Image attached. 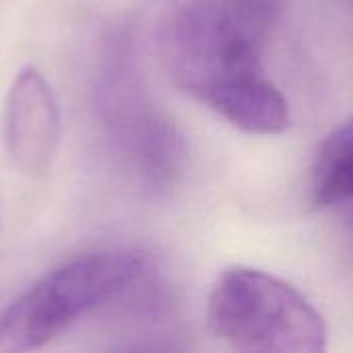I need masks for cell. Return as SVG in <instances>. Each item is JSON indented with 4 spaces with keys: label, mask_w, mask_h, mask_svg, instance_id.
<instances>
[{
    "label": "cell",
    "mask_w": 353,
    "mask_h": 353,
    "mask_svg": "<svg viewBox=\"0 0 353 353\" xmlns=\"http://www.w3.org/2000/svg\"><path fill=\"white\" fill-rule=\"evenodd\" d=\"M170 79L190 97L248 134H279L290 103L261 62L263 39L230 0H172L153 27Z\"/></svg>",
    "instance_id": "6da1fadb"
},
{
    "label": "cell",
    "mask_w": 353,
    "mask_h": 353,
    "mask_svg": "<svg viewBox=\"0 0 353 353\" xmlns=\"http://www.w3.org/2000/svg\"><path fill=\"white\" fill-rule=\"evenodd\" d=\"M161 300L159 267L147 252H89L43 275L0 314V352L39 350L87 314L114 306L155 312Z\"/></svg>",
    "instance_id": "7a4b0ae2"
},
{
    "label": "cell",
    "mask_w": 353,
    "mask_h": 353,
    "mask_svg": "<svg viewBox=\"0 0 353 353\" xmlns=\"http://www.w3.org/2000/svg\"><path fill=\"white\" fill-rule=\"evenodd\" d=\"M207 321L211 333L238 352L319 353L329 341L323 314L300 290L242 265L219 273Z\"/></svg>",
    "instance_id": "3957f363"
},
{
    "label": "cell",
    "mask_w": 353,
    "mask_h": 353,
    "mask_svg": "<svg viewBox=\"0 0 353 353\" xmlns=\"http://www.w3.org/2000/svg\"><path fill=\"white\" fill-rule=\"evenodd\" d=\"M95 105L101 126L126 165L151 186H168L184 168V141L174 120L151 95L126 37L103 52Z\"/></svg>",
    "instance_id": "277c9868"
},
{
    "label": "cell",
    "mask_w": 353,
    "mask_h": 353,
    "mask_svg": "<svg viewBox=\"0 0 353 353\" xmlns=\"http://www.w3.org/2000/svg\"><path fill=\"white\" fill-rule=\"evenodd\" d=\"M4 145L27 176H43L60 147V112L43 74L27 66L14 77L4 103Z\"/></svg>",
    "instance_id": "5b68a950"
},
{
    "label": "cell",
    "mask_w": 353,
    "mask_h": 353,
    "mask_svg": "<svg viewBox=\"0 0 353 353\" xmlns=\"http://www.w3.org/2000/svg\"><path fill=\"white\" fill-rule=\"evenodd\" d=\"M312 201L316 207L353 201V116L323 141L316 153Z\"/></svg>",
    "instance_id": "8992f818"
},
{
    "label": "cell",
    "mask_w": 353,
    "mask_h": 353,
    "mask_svg": "<svg viewBox=\"0 0 353 353\" xmlns=\"http://www.w3.org/2000/svg\"><path fill=\"white\" fill-rule=\"evenodd\" d=\"M250 29L265 39L273 23L279 19L285 0H230Z\"/></svg>",
    "instance_id": "52a82bcc"
},
{
    "label": "cell",
    "mask_w": 353,
    "mask_h": 353,
    "mask_svg": "<svg viewBox=\"0 0 353 353\" xmlns=\"http://www.w3.org/2000/svg\"><path fill=\"white\" fill-rule=\"evenodd\" d=\"M341 2H343V4H345L347 8H352V10H353V0H341Z\"/></svg>",
    "instance_id": "ba28073f"
}]
</instances>
